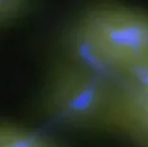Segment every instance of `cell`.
<instances>
[{
	"instance_id": "7a4b0ae2",
	"label": "cell",
	"mask_w": 148,
	"mask_h": 147,
	"mask_svg": "<svg viewBox=\"0 0 148 147\" xmlns=\"http://www.w3.org/2000/svg\"><path fill=\"white\" fill-rule=\"evenodd\" d=\"M113 81L86 63L66 62L54 72L42 107L49 118L79 128H102Z\"/></svg>"
},
{
	"instance_id": "6da1fadb",
	"label": "cell",
	"mask_w": 148,
	"mask_h": 147,
	"mask_svg": "<svg viewBox=\"0 0 148 147\" xmlns=\"http://www.w3.org/2000/svg\"><path fill=\"white\" fill-rule=\"evenodd\" d=\"M84 63L118 80L148 77V20L119 10L90 17L80 36Z\"/></svg>"
},
{
	"instance_id": "277c9868",
	"label": "cell",
	"mask_w": 148,
	"mask_h": 147,
	"mask_svg": "<svg viewBox=\"0 0 148 147\" xmlns=\"http://www.w3.org/2000/svg\"><path fill=\"white\" fill-rule=\"evenodd\" d=\"M0 147H63L51 137L26 125L6 121L0 125Z\"/></svg>"
},
{
	"instance_id": "3957f363",
	"label": "cell",
	"mask_w": 148,
	"mask_h": 147,
	"mask_svg": "<svg viewBox=\"0 0 148 147\" xmlns=\"http://www.w3.org/2000/svg\"><path fill=\"white\" fill-rule=\"evenodd\" d=\"M102 128L136 147H148V77L113 81Z\"/></svg>"
}]
</instances>
